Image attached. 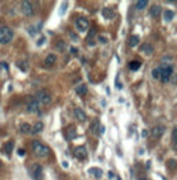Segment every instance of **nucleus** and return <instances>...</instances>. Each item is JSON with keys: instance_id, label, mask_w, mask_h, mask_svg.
Returning a JSON list of instances; mask_svg holds the SVG:
<instances>
[{"instance_id": "nucleus-19", "label": "nucleus", "mask_w": 177, "mask_h": 180, "mask_svg": "<svg viewBox=\"0 0 177 180\" xmlns=\"http://www.w3.org/2000/svg\"><path fill=\"white\" fill-rule=\"evenodd\" d=\"M76 94H79V96H86L87 94V86L86 85H79V86L76 87Z\"/></svg>"}, {"instance_id": "nucleus-27", "label": "nucleus", "mask_w": 177, "mask_h": 180, "mask_svg": "<svg viewBox=\"0 0 177 180\" xmlns=\"http://www.w3.org/2000/svg\"><path fill=\"white\" fill-rule=\"evenodd\" d=\"M176 164H177V162L174 161V159H169V161H168L169 169H176Z\"/></svg>"}, {"instance_id": "nucleus-29", "label": "nucleus", "mask_w": 177, "mask_h": 180, "mask_svg": "<svg viewBox=\"0 0 177 180\" xmlns=\"http://www.w3.org/2000/svg\"><path fill=\"white\" fill-rule=\"evenodd\" d=\"M55 49H57V50H60V51L64 50V42H62V40H61V42H58V45L55 46Z\"/></svg>"}, {"instance_id": "nucleus-24", "label": "nucleus", "mask_w": 177, "mask_h": 180, "mask_svg": "<svg viewBox=\"0 0 177 180\" xmlns=\"http://www.w3.org/2000/svg\"><path fill=\"white\" fill-rule=\"evenodd\" d=\"M129 68L132 69V71H137V69L141 68V63H140V61H137V60L130 61V63H129Z\"/></svg>"}, {"instance_id": "nucleus-22", "label": "nucleus", "mask_w": 177, "mask_h": 180, "mask_svg": "<svg viewBox=\"0 0 177 180\" xmlns=\"http://www.w3.org/2000/svg\"><path fill=\"white\" fill-rule=\"evenodd\" d=\"M174 17V13L172 11V10H166L165 13H163V20H165L166 22H170L172 20H173Z\"/></svg>"}, {"instance_id": "nucleus-28", "label": "nucleus", "mask_w": 177, "mask_h": 180, "mask_svg": "<svg viewBox=\"0 0 177 180\" xmlns=\"http://www.w3.org/2000/svg\"><path fill=\"white\" fill-rule=\"evenodd\" d=\"M152 78L154 79H159V71H158V68H154L152 69Z\"/></svg>"}, {"instance_id": "nucleus-10", "label": "nucleus", "mask_w": 177, "mask_h": 180, "mask_svg": "<svg viewBox=\"0 0 177 180\" xmlns=\"http://www.w3.org/2000/svg\"><path fill=\"white\" fill-rule=\"evenodd\" d=\"M75 157L78 159H86L87 158V150L84 146H79L75 148Z\"/></svg>"}, {"instance_id": "nucleus-15", "label": "nucleus", "mask_w": 177, "mask_h": 180, "mask_svg": "<svg viewBox=\"0 0 177 180\" xmlns=\"http://www.w3.org/2000/svg\"><path fill=\"white\" fill-rule=\"evenodd\" d=\"M55 61H57V57H55L54 54H48L47 57H46L44 64H46V67H47V68H51V67L55 64Z\"/></svg>"}, {"instance_id": "nucleus-14", "label": "nucleus", "mask_w": 177, "mask_h": 180, "mask_svg": "<svg viewBox=\"0 0 177 180\" xmlns=\"http://www.w3.org/2000/svg\"><path fill=\"white\" fill-rule=\"evenodd\" d=\"M76 135H78V132H76V129L73 128V126H69L68 129H66V132H65V136H66L68 140H73V139L76 137Z\"/></svg>"}, {"instance_id": "nucleus-17", "label": "nucleus", "mask_w": 177, "mask_h": 180, "mask_svg": "<svg viewBox=\"0 0 177 180\" xmlns=\"http://www.w3.org/2000/svg\"><path fill=\"white\" fill-rule=\"evenodd\" d=\"M19 132H21L22 135H28V133L32 132V126H30L29 123H22L21 128H19Z\"/></svg>"}, {"instance_id": "nucleus-33", "label": "nucleus", "mask_w": 177, "mask_h": 180, "mask_svg": "<svg viewBox=\"0 0 177 180\" xmlns=\"http://www.w3.org/2000/svg\"><path fill=\"white\" fill-rule=\"evenodd\" d=\"M25 154H27V153H25L24 148H19V150H18V155H19V157H24Z\"/></svg>"}, {"instance_id": "nucleus-6", "label": "nucleus", "mask_w": 177, "mask_h": 180, "mask_svg": "<svg viewBox=\"0 0 177 180\" xmlns=\"http://www.w3.org/2000/svg\"><path fill=\"white\" fill-rule=\"evenodd\" d=\"M21 13L24 15H27V17H32L33 13H35V10H33V4L30 3V2H22L21 3Z\"/></svg>"}, {"instance_id": "nucleus-34", "label": "nucleus", "mask_w": 177, "mask_h": 180, "mask_svg": "<svg viewBox=\"0 0 177 180\" xmlns=\"http://www.w3.org/2000/svg\"><path fill=\"white\" fill-rule=\"evenodd\" d=\"M172 139H177V128H174V130H173V133H172Z\"/></svg>"}, {"instance_id": "nucleus-16", "label": "nucleus", "mask_w": 177, "mask_h": 180, "mask_svg": "<svg viewBox=\"0 0 177 180\" xmlns=\"http://www.w3.org/2000/svg\"><path fill=\"white\" fill-rule=\"evenodd\" d=\"M75 117L78 118L80 122H84V121L87 119V117H86V114H84V111L82 110V108H75Z\"/></svg>"}, {"instance_id": "nucleus-31", "label": "nucleus", "mask_w": 177, "mask_h": 180, "mask_svg": "<svg viewBox=\"0 0 177 180\" xmlns=\"http://www.w3.org/2000/svg\"><path fill=\"white\" fill-rule=\"evenodd\" d=\"M44 42H46V38H44V36H42V38L39 39V42H37V46H42Z\"/></svg>"}, {"instance_id": "nucleus-8", "label": "nucleus", "mask_w": 177, "mask_h": 180, "mask_svg": "<svg viewBox=\"0 0 177 180\" xmlns=\"http://www.w3.org/2000/svg\"><path fill=\"white\" fill-rule=\"evenodd\" d=\"M165 133V126L162 125H156L152 128V130H151V136H152V139H161L162 137V135Z\"/></svg>"}, {"instance_id": "nucleus-21", "label": "nucleus", "mask_w": 177, "mask_h": 180, "mask_svg": "<svg viewBox=\"0 0 177 180\" xmlns=\"http://www.w3.org/2000/svg\"><path fill=\"white\" fill-rule=\"evenodd\" d=\"M141 51H143V53H145V54H152L154 47L150 45V43H144V45L141 46Z\"/></svg>"}, {"instance_id": "nucleus-36", "label": "nucleus", "mask_w": 177, "mask_h": 180, "mask_svg": "<svg viewBox=\"0 0 177 180\" xmlns=\"http://www.w3.org/2000/svg\"><path fill=\"white\" fill-rule=\"evenodd\" d=\"M100 40H101V43H107V38H104V36H100Z\"/></svg>"}, {"instance_id": "nucleus-5", "label": "nucleus", "mask_w": 177, "mask_h": 180, "mask_svg": "<svg viewBox=\"0 0 177 180\" xmlns=\"http://www.w3.org/2000/svg\"><path fill=\"white\" fill-rule=\"evenodd\" d=\"M40 104L35 100V97L28 96V104H27V110L30 114H40Z\"/></svg>"}, {"instance_id": "nucleus-25", "label": "nucleus", "mask_w": 177, "mask_h": 180, "mask_svg": "<svg viewBox=\"0 0 177 180\" xmlns=\"http://www.w3.org/2000/svg\"><path fill=\"white\" fill-rule=\"evenodd\" d=\"M147 6H148L147 0H138L137 3H136V9H137V10H144Z\"/></svg>"}, {"instance_id": "nucleus-37", "label": "nucleus", "mask_w": 177, "mask_h": 180, "mask_svg": "<svg viewBox=\"0 0 177 180\" xmlns=\"http://www.w3.org/2000/svg\"><path fill=\"white\" fill-rule=\"evenodd\" d=\"M71 51H72V54H76V53H78V50H76L75 47H71Z\"/></svg>"}, {"instance_id": "nucleus-38", "label": "nucleus", "mask_w": 177, "mask_h": 180, "mask_svg": "<svg viewBox=\"0 0 177 180\" xmlns=\"http://www.w3.org/2000/svg\"><path fill=\"white\" fill-rule=\"evenodd\" d=\"M108 177H109V179H112V177H114V173H112V172H109V173H108Z\"/></svg>"}, {"instance_id": "nucleus-4", "label": "nucleus", "mask_w": 177, "mask_h": 180, "mask_svg": "<svg viewBox=\"0 0 177 180\" xmlns=\"http://www.w3.org/2000/svg\"><path fill=\"white\" fill-rule=\"evenodd\" d=\"M35 100L42 105H47V104H50L53 99H51V94L48 93V92H46V90H39L36 93V96H35Z\"/></svg>"}, {"instance_id": "nucleus-18", "label": "nucleus", "mask_w": 177, "mask_h": 180, "mask_svg": "<svg viewBox=\"0 0 177 180\" xmlns=\"http://www.w3.org/2000/svg\"><path fill=\"white\" fill-rule=\"evenodd\" d=\"M43 128H44V125H43V123L39 121V122H36L35 125L32 126V132H30V133H40L43 130Z\"/></svg>"}, {"instance_id": "nucleus-23", "label": "nucleus", "mask_w": 177, "mask_h": 180, "mask_svg": "<svg viewBox=\"0 0 177 180\" xmlns=\"http://www.w3.org/2000/svg\"><path fill=\"white\" fill-rule=\"evenodd\" d=\"M98 129H100V122L97 119L93 121V123H91V126H90L91 133H93V135H98Z\"/></svg>"}, {"instance_id": "nucleus-11", "label": "nucleus", "mask_w": 177, "mask_h": 180, "mask_svg": "<svg viewBox=\"0 0 177 180\" xmlns=\"http://www.w3.org/2000/svg\"><path fill=\"white\" fill-rule=\"evenodd\" d=\"M101 14H102V17H104L105 20H112V18L115 17V11L112 9H109V7L102 9L101 10Z\"/></svg>"}, {"instance_id": "nucleus-13", "label": "nucleus", "mask_w": 177, "mask_h": 180, "mask_svg": "<svg viewBox=\"0 0 177 180\" xmlns=\"http://www.w3.org/2000/svg\"><path fill=\"white\" fill-rule=\"evenodd\" d=\"M150 15L152 18H159L161 17V7H159L158 4H154L150 9Z\"/></svg>"}, {"instance_id": "nucleus-39", "label": "nucleus", "mask_w": 177, "mask_h": 180, "mask_svg": "<svg viewBox=\"0 0 177 180\" xmlns=\"http://www.w3.org/2000/svg\"><path fill=\"white\" fill-rule=\"evenodd\" d=\"M0 168H2V161H0Z\"/></svg>"}, {"instance_id": "nucleus-2", "label": "nucleus", "mask_w": 177, "mask_h": 180, "mask_svg": "<svg viewBox=\"0 0 177 180\" xmlns=\"http://www.w3.org/2000/svg\"><path fill=\"white\" fill-rule=\"evenodd\" d=\"M32 150L35 153V155L39 157V158H47L50 155V148L47 146H44V144L39 143V141H33Z\"/></svg>"}, {"instance_id": "nucleus-32", "label": "nucleus", "mask_w": 177, "mask_h": 180, "mask_svg": "<svg viewBox=\"0 0 177 180\" xmlns=\"http://www.w3.org/2000/svg\"><path fill=\"white\" fill-rule=\"evenodd\" d=\"M65 7H68V4L62 3V6H61V10H60V14H64V11H65Z\"/></svg>"}, {"instance_id": "nucleus-30", "label": "nucleus", "mask_w": 177, "mask_h": 180, "mask_svg": "<svg viewBox=\"0 0 177 180\" xmlns=\"http://www.w3.org/2000/svg\"><path fill=\"white\" fill-rule=\"evenodd\" d=\"M94 35H96V29H91V31H90V33H89V36H87V40H90Z\"/></svg>"}, {"instance_id": "nucleus-1", "label": "nucleus", "mask_w": 177, "mask_h": 180, "mask_svg": "<svg viewBox=\"0 0 177 180\" xmlns=\"http://www.w3.org/2000/svg\"><path fill=\"white\" fill-rule=\"evenodd\" d=\"M158 71H159V81L162 83H168L170 81L172 75H173V65L162 64L161 67H158Z\"/></svg>"}, {"instance_id": "nucleus-40", "label": "nucleus", "mask_w": 177, "mask_h": 180, "mask_svg": "<svg viewBox=\"0 0 177 180\" xmlns=\"http://www.w3.org/2000/svg\"><path fill=\"white\" fill-rule=\"evenodd\" d=\"M138 180H147V179H138Z\"/></svg>"}, {"instance_id": "nucleus-20", "label": "nucleus", "mask_w": 177, "mask_h": 180, "mask_svg": "<svg viewBox=\"0 0 177 180\" xmlns=\"http://www.w3.org/2000/svg\"><path fill=\"white\" fill-rule=\"evenodd\" d=\"M138 42H140V38H138L137 35H132L129 39V46L130 47H136V46L138 45Z\"/></svg>"}, {"instance_id": "nucleus-26", "label": "nucleus", "mask_w": 177, "mask_h": 180, "mask_svg": "<svg viewBox=\"0 0 177 180\" xmlns=\"http://www.w3.org/2000/svg\"><path fill=\"white\" fill-rule=\"evenodd\" d=\"M89 173H94V176H96L97 179H100V177L102 176V171L98 168H90L89 169Z\"/></svg>"}, {"instance_id": "nucleus-12", "label": "nucleus", "mask_w": 177, "mask_h": 180, "mask_svg": "<svg viewBox=\"0 0 177 180\" xmlns=\"http://www.w3.org/2000/svg\"><path fill=\"white\" fill-rule=\"evenodd\" d=\"M12 148H14V141H12V140H9V141H7V143L3 146V153L6 154L7 157H10V154H11Z\"/></svg>"}, {"instance_id": "nucleus-7", "label": "nucleus", "mask_w": 177, "mask_h": 180, "mask_svg": "<svg viewBox=\"0 0 177 180\" xmlns=\"http://www.w3.org/2000/svg\"><path fill=\"white\" fill-rule=\"evenodd\" d=\"M30 173H32L33 180H42V177H43V168H42V165H39V164L33 165L32 169H30Z\"/></svg>"}, {"instance_id": "nucleus-3", "label": "nucleus", "mask_w": 177, "mask_h": 180, "mask_svg": "<svg viewBox=\"0 0 177 180\" xmlns=\"http://www.w3.org/2000/svg\"><path fill=\"white\" fill-rule=\"evenodd\" d=\"M12 36V31L9 27H0V45H7V43L11 42Z\"/></svg>"}, {"instance_id": "nucleus-9", "label": "nucleus", "mask_w": 177, "mask_h": 180, "mask_svg": "<svg viewBox=\"0 0 177 180\" xmlns=\"http://www.w3.org/2000/svg\"><path fill=\"white\" fill-rule=\"evenodd\" d=\"M76 28H78L79 32H86V31L89 29V21L83 17L78 18V20H76Z\"/></svg>"}, {"instance_id": "nucleus-35", "label": "nucleus", "mask_w": 177, "mask_h": 180, "mask_svg": "<svg viewBox=\"0 0 177 180\" xmlns=\"http://www.w3.org/2000/svg\"><path fill=\"white\" fill-rule=\"evenodd\" d=\"M173 148L177 151V139H174V140H173Z\"/></svg>"}]
</instances>
